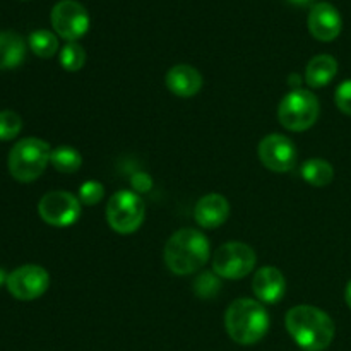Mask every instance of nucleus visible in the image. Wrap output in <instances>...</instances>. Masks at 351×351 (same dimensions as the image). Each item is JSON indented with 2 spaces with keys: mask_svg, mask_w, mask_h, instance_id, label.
<instances>
[{
  "mask_svg": "<svg viewBox=\"0 0 351 351\" xmlns=\"http://www.w3.org/2000/svg\"><path fill=\"white\" fill-rule=\"evenodd\" d=\"M105 197V187L98 180H88L79 187V201L84 206H96Z\"/></svg>",
  "mask_w": 351,
  "mask_h": 351,
  "instance_id": "obj_24",
  "label": "nucleus"
},
{
  "mask_svg": "<svg viewBox=\"0 0 351 351\" xmlns=\"http://www.w3.org/2000/svg\"><path fill=\"white\" fill-rule=\"evenodd\" d=\"M257 257L250 245L226 242L213 256V271L225 280H242L256 267Z\"/></svg>",
  "mask_w": 351,
  "mask_h": 351,
  "instance_id": "obj_7",
  "label": "nucleus"
},
{
  "mask_svg": "<svg viewBox=\"0 0 351 351\" xmlns=\"http://www.w3.org/2000/svg\"><path fill=\"white\" fill-rule=\"evenodd\" d=\"M146 216V204L130 189L115 192L106 204V221L119 235H130L141 228Z\"/></svg>",
  "mask_w": 351,
  "mask_h": 351,
  "instance_id": "obj_6",
  "label": "nucleus"
},
{
  "mask_svg": "<svg viewBox=\"0 0 351 351\" xmlns=\"http://www.w3.org/2000/svg\"><path fill=\"white\" fill-rule=\"evenodd\" d=\"M252 290L261 304H278L287 293V280L278 267L264 266L254 274Z\"/></svg>",
  "mask_w": 351,
  "mask_h": 351,
  "instance_id": "obj_13",
  "label": "nucleus"
},
{
  "mask_svg": "<svg viewBox=\"0 0 351 351\" xmlns=\"http://www.w3.org/2000/svg\"><path fill=\"white\" fill-rule=\"evenodd\" d=\"M300 173L307 184L314 185V187H326L335 178V168L329 161L321 160V158H312L302 165Z\"/></svg>",
  "mask_w": 351,
  "mask_h": 351,
  "instance_id": "obj_18",
  "label": "nucleus"
},
{
  "mask_svg": "<svg viewBox=\"0 0 351 351\" xmlns=\"http://www.w3.org/2000/svg\"><path fill=\"white\" fill-rule=\"evenodd\" d=\"M51 147L38 137H24L9 153V171L14 180L29 184L41 177L50 165Z\"/></svg>",
  "mask_w": 351,
  "mask_h": 351,
  "instance_id": "obj_4",
  "label": "nucleus"
},
{
  "mask_svg": "<svg viewBox=\"0 0 351 351\" xmlns=\"http://www.w3.org/2000/svg\"><path fill=\"white\" fill-rule=\"evenodd\" d=\"M290 3H293V5L297 7H305V5H311V3H314L315 0H288Z\"/></svg>",
  "mask_w": 351,
  "mask_h": 351,
  "instance_id": "obj_27",
  "label": "nucleus"
},
{
  "mask_svg": "<svg viewBox=\"0 0 351 351\" xmlns=\"http://www.w3.org/2000/svg\"><path fill=\"white\" fill-rule=\"evenodd\" d=\"M7 276H9V274H5L3 269H0V287H2L3 283H7Z\"/></svg>",
  "mask_w": 351,
  "mask_h": 351,
  "instance_id": "obj_29",
  "label": "nucleus"
},
{
  "mask_svg": "<svg viewBox=\"0 0 351 351\" xmlns=\"http://www.w3.org/2000/svg\"><path fill=\"white\" fill-rule=\"evenodd\" d=\"M7 290L21 302H31L40 298L50 287V276L47 269L36 264H26L9 273L5 283Z\"/></svg>",
  "mask_w": 351,
  "mask_h": 351,
  "instance_id": "obj_10",
  "label": "nucleus"
},
{
  "mask_svg": "<svg viewBox=\"0 0 351 351\" xmlns=\"http://www.w3.org/2000/svg\"><path fill=\"white\" fill-rule=\"evenodd\" d=\"M23 129V120L12 110L0 112V141H12L19 136Z\"/></svg>",
  "mask_w": 351,
  "mask_h": 351,
  "instance_id": "obj_23",
  "label": "nucleus"
},
{
  "mask_svg": "<svg viewBox=\"0 0 351 351\" xmlns=\"http://www.w3.org/2000/svg\"><path fill=\"white\" fill-rule=\"evenodd\" d=\"M269 314L259 300L239 298L226 308V332L239 345L250 346L259 343L269 331Z\"/></svg>",
  "mask_w": 351,
  "mask_h": 351,
  "instance_id": "obj_3",
  "label": "nucleus"
},
{
  "mask_svg": "<svg viewBox=\"0 0 351 351\" xmlns=\"http://www.w3.org/2000/svg\"><path fill=\"white\" fill-rule=\"evenodd\" d=\"M219 288H221V281L215 271H204L194 281V291L201 298H213L218 293Z\"/></svg>",
  "mask_w": 351,
  "mask_h": 351,
  "instance_id": "obj_22",
  "label": "nucleus"
},
{
  "mask_svg": "<svg viewBox=\"0 0 351 351\" xmlns=\"http://www.w3.org/2000/svg\"><path fill=\"white\" fill-rule=\"evenodd\" d=\"M345 300H346V305L351 308V280L348 281V285H346V290H345Z\"/></svg>",
  "mask_w": 351,
  "mask_h": 351,
  "instance_id": "obj_28",
  "label": "nucleus"
},
{
  "mask_svg": "<svg viewBox=\"0 0 351 351\" xmlns=\"http://www.w3.org/2000/svg\"><path fill=\"white\" fill-rule=\"evenodd\" d=\"M38 213L48 225L65 228L81 218V201L71 192L51 191L40 199Z\"/></svg>",
  "mask_w": 351,
  "mask_h": 351,
  "instance_id": "obj_8",
  "label": "nucleus"
},
{
  "mask_svg": "<svg viewBox=\"0 0 351 351\" xmlns=\"http://www.w3.org/2000/svg\"><path fill=\"white\" fill-rule=\"evenodd\" d=\"M338 74V60L332 55H315L305 69V81L311 88H324Z\"/></svg>",
  "mask_w": 351,
  "mask_h": 351,
  "instance_id": "obj_17",
  "label": "nucleus"
},
{
  "mask_svg": "<svg viewBox=\"0 0 351 351\" xmlns=\"http://www.w3.org/2000/svg\"><path fill=\"white\" fill-rule=\"evenodd\" d=\"M26 58V41L16 31H0V71L17 69Z\"/></svg>",
  "mask_w": 351,
  "mask_h": 351,
  "instance_id": "obj_16",
  "label": "nucleus"
},
{
  "mask_svg": "<svg viewBox=\"0 0 351 351\" xmlns=\"http://www.w3.org/2000/svg\"><path fill=\"white\" fill-rule=\"evenodd\" d=\"M230 202L221 194H208L197 201L194 208V219L202 228H218L228 219Z\"/></svg>",
  "mask_w": 351,
  "mask_h": 351,
  "instance_id": "obj_14",
  "label": "nucleus"
},
{
  "mask_svg": "<svg viewBox=\"0 0 351 351\" xmlns=\"http://www.w3.org/2000/svg\"><path fill=\"white\" fill-rule=\"evenodd\" d=\"M259 160L267 170L276 171V173H285V171L293 170L297 165V146L290 137L283 134H269L264 137L257 147Z\"/></svg>",
  "mask_w": 351,
  "mask_h": 351,
  "instance_id": "obj_11",
  "label": "nucleus"
},
{
  "mask_svg": "<svg viewBox=\"0 0 351 351\" xmlns=\"http://www.w3.org/2000/svg\"><path fill=\"white\" fill-rule=\"evenodd\" d=\"M335 101L336 106H338L345 115L351 117V79H346V81H343L341 84L336 88Z\"/></svg>",
  "mask_w": 351,
  "mask_h": 351,
  "instance_id": "obj_25",
  "label": "nucleus"
},
{
  "mask_svg": "<svg viewBox=\"0 0 351 351\" xmlns=\"http://www.w3.org/2000/svg\"><path fill=\"white\" fill-rule=\"evenodd\" d=\"M211 247L208 237L195 228H182L168 239L165 245V263L177 276L197 273L209 261Z\"/></svg>",
  "mask_w": 351,
  "mask_h": 351,
  "instance_id": "obj_2",
  "label": "nucleus"
},
{
  "mask_svg": "<svg viewBox=\"0 0 351 351\" xmlns=\"http://www.w3.org/2000/svg\"><path fill=\"white\" fill-rule=\"evenodd\" d=\"M321 103L308 89H293L281 99L278 106V119L285 129L291 132H304L311 129L319 119Z\"/></svg>",
  "mask_w": 351,
  "mask_h": 351,
  "instance_id": "obj_5",
  "label": "nucleus"
},
{
  "mask_svg": "<svg viewBox=\"0 0 351 351\" xmlns=\"http://www.w3.org/2000/svg\"><path fill=\"white\" fill-rule=\"evenodd\" d=\"M132 185H134V192H137V194H139V192H147L151 189V178L147 177L146 173H137V175H134V178H132Z\"/></svg>",
  "mask_w": 351,
  "mask_h": 351,
  "instance_id": "obj_26",
  "label": "nucleus"
},
{
  "mask_svg": "<svg viewBox=\"0 0 351 351\" xmlns=\"http://www.w3.org/2000/svg\"><path fill=\"white\" fill-rule=\"evenodd\" d=\"M51 26L58 36L71 43L88 33L89 14L77 0H60L51 9Z\"/></svg>",
  "mask_w": 351,
  "mask_h": 351,
  "instance_id": "obj_9",
  "label": "nucleus"
},
{
  "mask_svg": "<svg viewBox=\"0 0 351 351\" xmlns=\"http://www.w3.org/2000/svg\"><path fill=\"white\" fill-rule=\"evenodd\" d=\"M27 45L34 55L41 58H51L58 50V40L51 31L36 29L27 38Z\"/></svg>",
  "mask_w": 351,
  "mask_h": 351,
  "instance_id": "obj_20",
  "label": "nucleus"
},
{
  "mask_svg": "<svg viewBox=\"0 0 351 351\" xmlns=\"http://www.w3.org/2000/svg\"><path fill=\"white\" fill-rule=\"evenodd\" d=\"M285 326L293 341L305 351H324L336 335L335 321L312 305H297L285 317Z\"/></svg>",
  "mask_w": 351,
  "mask_h": 351,
  "instance_id": "obj_1",
  "label": "nucleus"
},
{
  "mask_svg": "<svg viewBox=\"0 0 351 351\" xmlns=\"http://www.w3.org/2000/svg\"><path fill=\"white\" fill-rule=\"evenodd\" d=\"M86 64V51L75 41L65 45L60 51V65L69 72H77L84 67Z\"/></svg>",
  "mask_w": 351,
  "mask_h": 351,
  "instance_id": "obj_21",
  "label": "nucleus"
},
{
  "mask_svg": "<svg viewBox=\"0 0 351 351\" xmlns=\"http://www.w3.org/2000/svg\"><path fill=\"white\" fill-rule=\"evenodd\" d=\"M343 29V19L339 10L329 2H319L312 5L308 12V31L319 41H332Z\"/></svg>",
  "mask_w": 351,
  "mask_h": 351,
  "instance_id": "obj_12",
  "label": "nucleus"
},
{
  "mask_svg": "<svg viewBox=\"0 0 351 351\" xmlns=\"http://www.w3.org/2000/svg\"><path fill=\"white\" fill-rule=\"evenodd\" d=\"M50 165L60 173H75L82 167V156L75 147L58 146L51 149Z\"/></svg>",
  "mask_w": 351,
  "mask_h": 351,
  "instance_id": "obj_19",
  "label": "nucleus"
},
{
  "mask_svg": "<svg viewBox=\"0 0 351 351\" xmlns=\"http://www.w3.org/2000/svg\"><path fill=\"white\" fill-rule=\"evenodd\" d=\"M202 75L195 67L189 64H178L168 71L167 88L180 98H192L202 89Z\"/></svg>",
  "mask_w": 351,
  "mask_h": 351,
  "instance_id": "obj_15",
  "label": "nucleus"
}]
</instances>
